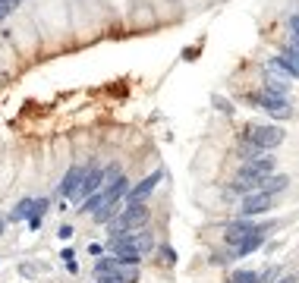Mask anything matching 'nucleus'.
I'll return each mask as SVG.
<instances>
[{"label":"nucleus","instance_id":"nucleus-17","mask_svg":"<svg viewBox=\"0 0 299 283\" xmlns=\"http://www.w3.org/2000/svg\"><path fill=\"white\" fill-rule=\"evenodd\" d=\"M13 3H16V0H0V19H3V16L13 10Z\"/></svg>","mask_w":299,"mask_h":283},{"label":"nucleus","instance_id":"nucleus-21","mask_svg":"<svg viewBox=\"0 0 299 283\" xmlns=\"http://www.w3.org/2000/svg\"><path fill=\"white\" fill-rule=\"evenodd\" d=\"M0 233H3V220H0Z\"/></svg>","mask_w":299,"mask_h":283},{"label":"nucleus","instance_id":"nucleus-5","mask_svg":"<svg viewBox=\"0 0 299 283\" xmlns=\"http://www.w3.org/2000/svg\"><path fill=\"white\" fill-rule=\"evenodd\" d=\"M264 179H268V176L258 173V170L243 167V170L236 173V179H233V189H236V192H246V195H249V192H258V189H264Z\"/></svg>","mask_w":299,"mask_h":283},{"label":"nucleus","instance_id":"nucleus-16","mask_svg":"<svg viewBox=\"0 0 299 283\" xmlns=\"http://www.w3.org/2000/svg\"><path fill=\"white\" fill-rule=\"evenodd\" d=\"M230 283H258V274L255 271H239V274H233Z\"/></svg>","mask_w":299,"mask_h":283},{"label":"nucleus","instance_id":"nucleus-10","mask_svg":"<svg viewBox=\"0 0 299 283\" xmlns=\"http://www.w3.org/2000/svg\"><path fill=\"white\" fill-rule=\"evenodd\" d=\"M252 230H255L252 224H230V227H227V233H224L227 245H233V252H236V248L246 243V236H249Z\"/></svg>","mask_w":299,"mask_h":283},{"label":"nucleus","instance_id":"nucleus-6","mask_svg":"<svg viewBox=\"0 0 299 283\" xmlns=\"http://www.w3.org/2000/svg\"><path fill=\"white\" fill-rule=\"evenodd\" d=\"M110 248H114V255H117L120 264H139L142 261V255L135 252V245L129 243V236H123V233H117L114 239H110Z\"/></svg>","mask_w":299,"mask_h":283},{"label":"nucleus","instance_id":"nucleus-20","mask_svg":"<svg viewBox=\"0 0 299 283\" xmlns=\"http://www.w3.org/2000/svg\"><path fill=\"white\" fill-rule=\"evenodd\" d=\"M280 283H296V280H293V277H290V280H280Z\"/></svg>","mask_w":299,"mask_h":283},{"label":"nucleus","instance_id":"nucleus-9","mask_svg":"<svg viewBox=\"0 0 299 283\" xmlns=\"http://www.w3.org/2000/svg\"><path fill=\"white\" fill-rule=\"evenodd\" d=\"M101 183H104V170L101 167H91V170H85V176H82V186H79V192H76V202L79 199H88V195H95Z\"/></svg>","mask_w":299,"mask_h":283},{"label":"nucleus","instance_id":"nucleus-18","mask_svg":"<svg viewBox=\"0 0 299 283\" xmlns=\"http://www.w3.org/2000/svg\"><path fill=\"white\" fill-rule=\"evenodd\" d=\"M57 236H60V239H70V236H73V227H70V224H63V227H60V233H57Z\"/></svg>","mask_w":299,"mask_h":283},{"label":"nucleus","instance_id":"nucleus-8","mask_svg":"<svg viewBox=\"0 0 299 283\" xmlns=\"http://www.w3.org/2000/svg\"><path fill=\"white\" fill-rule=\"evenodd\" d=\"M271 202H274V195L264 192V189H258V192H249V195H246V199H243V208H239V211H243L246 217H252V214H264V211L271 208Z\"/></svg>","mask_w":299,"mask_h":283},{"label":"nucleus","instance_id":"nucleus-19","mask_svg":"<svg viewBox=\"0 0 299 283\" xmlns=\"http://www.w3.org/2000/svg\"><path fill=\"white\" fill-rule=\"evenodd\" d=\"M290 32H293V35L299 38V13L293 16V19H290Z\"/></svg>","mask_w":299,"mask_h":283},{"label":"nucleus","instance_id":"nucleus-4","mask_svg":"<svg viewBox=\"0 0 299 283\" xmlns=\"http://www.w3.org/2000/svg\"><path fill=\"white\" fill-rule=\"evenodd\" d=\"M264 88L274 91V94H284V98L290 91V76L277 66V60H271V63L264 66Z\"/></svg>","mask_w":299,"mask_h":283},{"label":"nucleus","instance_id":"nucleus-1","mask_svg":"<svg viewBox=\"0 0 299 283\" xmlns=\"http://www.w3.org/2000/svg\"><path fill=\"white\" fill-rule=\"evenodd\" d=\"M246 142L255 145V148H277L284 142V129L280 126H249L246 129Z\"/></svg>","mask_w":299,"mask_h":283},{"label":"nucleus","instance_id":"nucleus-15","mask_svg":"<svg viewBox=\"0 0 299 283\" xmlns=\"http://www.w3.org/2000/svg\"><path fill=\"white\" fill-rule=\"evenodd\" d=\"M287 183H290L287 176H268V179H264V192H271V195H274V192H284Z\"/></svg>","mask_w":299,"mask_h":283},{"label":"nucleus","instance_id":"nucleus-14","mask_svg":"<svg viewBox=\"0 0 299 283\" xmlns=\"http://www.w3.org/2000/svg\"><path fill=\"white\" fill-rule=\"evenodd\" d=\"M129 236V243L135 245V252L145 255V252H151V245H155V239H151V233H126Z\"/></svg>","mask_w":299,"mask_h":283},{"label":"nucleus","instance_id":"nucleus-7","mask_svg":"<svg viewBox=\"0 0 299 283\" xmlns=\"http://www.w3.org/2000/svg\"><path fill=\"white\" fill-rule=\"evenodd\" d=\"M274 60H277V66L290 76V79L299 76V38L293 35V41H290V44L280 50V57H274Z\"/></svg>","mask_w":299,"mask_h":283},{"label":"nucleus","instance_id":"nucleus-3","mask_svg":"<svg viewBox=\"0 0 299 283\" xmlns=\"http://www.w3.org/2000/svg\"><path fill=\"white\" fill-rule=\"evenodd\" d=\"M249 101L252 104H258V107H264V110H271V114H280V117H290V104H287V98L284 94H274V91H255V94H249Z\"/></svg>","mask_w":299,"mask_h":283},{"label":"nucleus","instance_id":"nucleus-11","mask_svg":"<svg viewBox=\"0 0 299 283\" xmlns=\"http://www.w3.org/2000/svg\"><path fill=\"white\" fill-rule=\"evenodd\" d=\"M82 176H85V170H82V167H73L70 173H66L63 189H60V192H63L66 199H76V192H79V186H82Z\"/></svg>","mask_w":299,"mask_h":283},{"label":"nucleus","instance_id":"nucleus-13","mask_svg":"<svg viewBox=\"0 0 299 283\" xmlns=\"http://www.w3.org/2000/svg\"><path fill=\"white\" fill-rule=\"evenodd\" d=\"M261 243H264V230H258V227H255V230H252V233H249V236H246V243H243V245H239V248H236V252H233V255H249V252H255V248H258Z\"/></svg>","mask_w":299,"mask_h":283},{"label":"nucleus","instance_id":"nucleus-12","mask_svg":"<svg viewBox=\"0 0 299 283\" xmlns=\"http://www.w3.org/2000/svg\"><path fill=\"white\" fill-rule=\"evenodd\" d=\"M158 179H161V173H151L148 179H142V183L129 192V202H142L145 195H151V192H155V186H158Z\"/></svg>","mask_w":299,"mask_h":283},{"label":"nucleus","instance_id":"nucleus-2","mask_svg":"<svg viewBox=\"0 0 299 283\" xmlns=\"http://www.w3.org/2000/svg\"><path fill=\"white\" fill-rule=\"evenodd\" d=\"M145 217H148V208H145L142 202H129L123 211H120V217L114 220V227H110V230H114V236L123 233V230H135L139 224H145Z\"/></svg>","mask_w":299,"mask_h":283}]
</instances>
